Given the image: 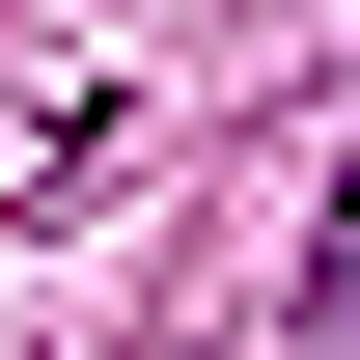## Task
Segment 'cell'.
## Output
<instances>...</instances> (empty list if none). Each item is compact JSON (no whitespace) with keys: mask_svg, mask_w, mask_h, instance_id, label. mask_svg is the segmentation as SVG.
I'll use <instances>...</instances> for the list:
<instances>
[{"mask_svg":"<svg viewBox=\"0 0 360 360\" xmlns=\"http://www.w3.org/2000/svg\"><path fill=\"white\" fill-rule=\"evenodd\" d=\"M305 360H360V167H333V250H305Z\"/></svg>","mask_w":360,"mask_h":360,"instance_id":"obj_1","label":"cell"}]
</instances>
